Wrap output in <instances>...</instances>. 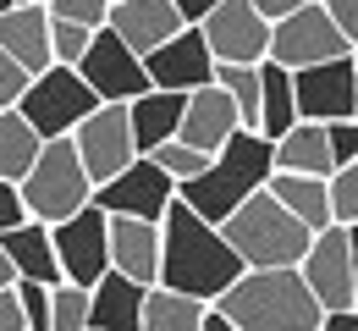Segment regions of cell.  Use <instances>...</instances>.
Segmentation results:
<instances>
[{"label":"cell","instance_id":"obj_47","mask_svg":"<svg viewBox=\"0 0 358 331\" xmlns=\"http://www.w3.org/2000/svg\"><path fill=\"white\" fill-rule=\"evenodd\" d=\"M11 6H17V0H0V11H11Z\"/></svg>","mask_w":358,"mask_h":331},{"label":"cell","instance_id":"obj_20","mask_svg":"<svg viewBox=\"0 0 358 331\" xmlns=\"http://www.w3.org/2000/svg\"><path fill=\"white\" fill-rule=\"evenodd\" d=\"M0 45L11 50L28 72L55 66V45H50V6H11V11H0Z\"/></svg>","mask_w":358,"mask_h":331},{"label":"cell","instance_id":"obj_44","mask_svg":"<svg viewBox=\"0 0 358 331\" xmlns=\"http://www.w3.org/2000/svg\"><path fill=\"white\" fill-rule=\"evenodd\" d=\"M204 331H237V326H231V321H226L221 309H215V304H210V315H204Z\"/></svg>","mask_w":358,"mask_h":331},{"label":"cell","instance_id":"obj_28","mask_svg":"<svg viewBox=\"0 0 358 331\" xmlns=\"http://www.w3.org/2000/svg\"><path fill=\"white\" fill-rule=\"evenodd\" d=\"M215 83L231 94L237 116H243V127L259 133V66H231V61H221V66H215Z\"/></svg>","mask_w":358,"mask_h":331},{"label":"cell","instance_id":"obj_21","mask_svg":"<svg viewBox=\"0 0 358 331\" xmlns=\"http://www.w3.org/2000/svg\"><path fill=\"white\" fill-rule=\"evenodd\" d=\"M143 298H149L143 282L122 276V271H105L94 287L89 331H143Z\"/></svg>","mask_w":358,"mask_h":331},{"label":"cell","instance_id":"obj_33","mask_svg":"<svg viewBox=\"0 0 358 331\" xmlns=\"http://www.w3.org/2000/svg\"><path fill=\"white\" fill-rule=\"evenodd\" d=\"M55 22H83V28H105L110 22V0H45Z\"/></svg>","mask_w":358,"mask_h":331},{"label":"cell","instance_id":"obj_11","mask_svg":"<svg viewBox=\"0 0 358 331\" xmlns=\"http://www.w3.org/2000/svg\"><path fill=\"white\" fill-rule=\"evenodd\" d=\"M292 89H298V116L303 122H348V116H358V55L298 66Z\"/></svg>","mask_w":358,"mask_h":331},{"label":"cell","instance_id":"obj_32","mask_svg":"<svg viewBox=\"0 0 358 331\" xmlns=\"http://www.w3.org/2000/svg\"><path fill=\"white\" fill-rule=\"evenodd\" d=\"M331 210H336L342 227H358V160L331 171Z\"/></svg>","mask_w":358,"mask_h":331},{"label":"cell","instance_id":"obj_8","mask_svg":"<svg viewBox=\"0 0 358 331\" xmlns=\"http://www.w3.org/2000/svg\"><path fill=\"white\" fill-rule=\"evenodd\" d=\"M55 260H61V276L78 287H99V276L110 271V216L99 204H83L78 216L55 221Z\"/></svg>","mask_w":358,"mask_h":331},{"label":"cell","instance_id":"obj_14","mask_svg":"<svg viewBox=\"0 0 358 331\" xmlns=\"http://www.w3.org/2000/svg\"><path fill=\"white\" fill-rule=\"evenodd\" d=\"M78 72L89 78V89L99 99H122V105H133L138 94H149L155 83H149V66H143V55L133 45H122L110 28H99L94 34L89 55L78 61Z\"/></svg>","mask_w":358,"mask_h":331},{"label":"cell","instance_id":"obj_30","mask_svg":"<svg viewBox=\"0 0 358 331\" xmlns=\"http://www.w3.org/2000/svg\"><path fill=\"white\" fill-rule=\"evenodd\" d=\"M149 160H155L160 171H171L177 183H187V177H204V166H210L215 155H204V149H193V143L171 139V143H160V149H149Z\"/></svg>","mask_w":358,"mask_h":331},{"label":"cell","instance_id":"obj_37","mask_svg":"<svg viewBox=\"0 0 358 331\" xmlns=\"http://www.w3.org/2000/svg\"><path fill=\"white\" fill-rule=\"evenodd\" d=\"M17 221H28V204H22V188L0 177V232H11Z\"/></svg>","mask_w":358,"mask_h":331},{"label":"cell","instance_id":"obj_15","mask_svg":"<svg viewBox=\"0 0 358 331\" xmlns=\"http://www.w3.org/2000/svg\"><path fill=\"white\" fill-rule=\"evenodd\" d=\"M143 66H149V83L155 89H177V94H193V89H210L215 83V50L204 39V28H182L177 39H166L160 50H149L143 55Z\"/></svg>","mask_w":358,"mask_h":331},{"label":"cell","instance_id":"obj_29","mask_svg":"<svg viewBox=\"0 0 358 331\" xmlns=\"http://www.w3.org/2000/svg\"><path fill=\"white\" fill-rule=\"evenodd\" d=\"M89 309H94V287L61 282L50 298V331H89Z\"/></svg>","mask_w":358,"mask_h":331},{"label":"cell","instance_id":"obj_2","mask_svg":"<svg viewBox=\"0 0 358 331\" xmlns=\"http://www.w3.org/2000/svg\"><path fill=\"white\" fill-rule=\"evenodd\" d=\"M237 331H314L325 321L320 298L309 293L298 265H270V271H243L237 282L215 298Z\"/></svg>","mask_w":358,"mask_h":331},{"label":"cell","instance_id":"obj_17","mask_svg":"<svg viewBox=\"0 0 358 331\" xmlns=\"http://www.w3.org/2000/svg\"><path fill=\"white\" fill-rule=\"evenodd\" d=\"M122 45H133L138 55H149V50H160L166 39H177L182 28V11L177 0H110V22H105Z\"/></svg>","mask_w":358,"mask_h":331},{"label":"cell","instance_id":"obj_9","mask_svg":"<svg viewBox=\"0 0 358 331\" xmlns=\"http://www.w3.org/2000/svg\"><path fill=\"white\" fill-rule=\"evenodd\" d=\"M94 204L105 216H138V221H166V210L177 204V177L160 171L149 155H138L127 171H116L110 183L94 188Z\"/></svg>","mask_w":358,"mask_h":331},{"label":"cell","instance_id":"obj_35","mask_svg":"<svg viewBox=\"0 0 358 331\" xmlns=\"http://www.w3.org/2000/svg\"><path fill=\"white\" fill-rule=\"evenodd\" d=\"M28 78H34V72H28L11 50L0 45V105H17V99H22V89H28Z\"/></svg>","mask_w":358,"mask_h":331},{"label":"cell","instance_id":"obj_16","mask_svg":"<svg viewBox=\"0 0 358 331\" xmlns=\"http://www.w3.org/2000/svg\"><path fill=\"white\" fill-rule=\"evenodd\" d=\"M160 254H166L160 221L110 216V271H122V276H133L143 287H160Z\"/></svg>","mask_w":358,"mask_h":331},{"label":"cell","instance_id":"obj_25","mask_svg":"<svg viewBox=\"0 0 358 331\" xmlns=\"http://www.w3.org/2000/svg\"><path fill=\"white\" fill-rule=\"evenodd\" d=\"M275 171H303V177H331L336 155H331V133L325 122H298L292 133L275 139Z\"/></svg>","mask_w":358,"mask_h":331},{"label":"cell","instance_id":"obj_46","mask_svg":"<svg viewBox=\"0 0 358 331\" xmlns=\"http://www.w3.org/2000/svg\"><path fill=\"white\" fill-rule=\"evenodd\" d=\"M17 6H45V0H17Z\"/></svg>","mask_w":358,"mask_h":331},{"label":"cell","instance_id":"obj_7","mask_svg":"<svg viewBox=\"0 0 358 331\" xmlns=\"http://www.w3.org/2000/svg\"><path fill=\"white\" fill-rule=\"evenodd\" d=\"M336 55H353V39L336 28V17L325 11V0L298 6L292 17L270 22V61L281 66H320V61H336Z\"/></svg>","mask_w":358,"mask_h":331},{"label":"cell","instance_id":"obj_41","mask_svg":"<svg viewBox=\"0 0 358 331\" xmlns=\"http://www.w3.org/2000/svg\"><path fill=\"white\" fill-rule=\"evenodd\" d=\"M215 6H221V0H177L182 22H193V28H199V22H204V17H210V11H215Z\"/></svg>","mask_w":358,"mask_h":331},{"label":"cell","instance_id":"obj_34","mask_svg":"<svg viewBox=\"0 0 358 331\" xmlns=\"http://www.w3.org/2000/svg\"><path fill=\"white\" fill-rule=\"evenodd\" d=\"M50 298H55V287L17 276V304H22V315H28V331H50Z\"/></svg>","mask_w":358,"mask_h":331},{"label":"cell","instance_id":"obj_40","mask_svg":"<svg viewBox=\"0 0 358 331\" xmlns=\"http://www.w3.org/2000/svg\"><path fill=\"white\" fill-rule=\"evenodd\" d=\"M314 331H358V309H325V321Z\"/></svg>","mask_w":358,"mask_h":331},{"label":"cell","instance_id":"obj_38","mask_svg":"<svg viewBox=\"0 0 358 331\" xmlns=\"http://www.w3.org/2000/svg\"><path fill=\"white\" fill-rule=\"evenodd\" d=\"M325 11L336 17V28L353 39V50H358V0H325Z\"/></svg>","mask_w":358,"mask_h":331},{"label":"cell","instance_id":"obj_48","mask_svg":"<svg viewBox=\"0 0 358 331\" xmlns=\"http://www.w3.org/2000/svg\"><path fill=\"white\" fill-rule=\"evenodd\" d=\"M353 55H358V50H353Z\"/></svg>","mask_w":358,"mask_h":331},{"label":"cell","instance_id":"obj_4","mask_svg":"<svg viewBox=\"0 0 358 331\" xmlns=\"http://www.w3.org/2000/svg\"><path fill=\"white\" fill-rule=\"evenodd\" d=\"M221 232H226V243L243 254V265H248V271L303 265V254H309V243H314V232L270 188H259L248 204H237V210H231V221H221Z\"/></svg>","mask_w":358,"mask_h":331},{"label":"cell","instance_id":"obj_5","mask_svg":"<svg viewBox=\"0 0 358 331\" xmlns=\"http://www.w3.org/2000/svg\"><path fill=\"white\" fill-rule=\"evenodd\" d=\"M17 188H22L28 216L55 227V221L78 216L83 204H94V188H99V183L89 177V166H83V155H78V143H72V139H45L34 171H28Z\"/></svg>","mask_w":358,"mask_h":331},{"label":"cell","instance_id":"obj_22","mask_svg":"<svg viewBox=\"0 0 358 331\" xmlns=\"http://www.w3.org/2000/svg\"><path fill=\"white\" fill-rule=\"evenodd\" d=\"M127 111H133L138 155H149V149H160V143H171V139L182 133V111H187V94H177V89H149V94H138Z\"/></svg>","mask_w":358,"mask_h":331},{"label":"cell","instance_id":"obj_45","mask_svg":"<svg viewBox=\"0 0 358 331\" xmlns=\"http://www.w3.org/2000/svg\"><path fill=\"white\" fill-rule=\"evenodd\" d=\"M348 237H353V282H358V227H348Z\"/></svg>","mask_w":358,"mask_h":331},{"label":"cell","instance_id":"obj_12","mask_svg":"<svg viewBox=\"0 0 358 331\" xmlns=\"http://www.w3.org/2000/svg\"><path fill=\"white\" fill-rule=\"evenodd\" d=\"M303 282L309 293L320 298V309H358V282H353V237L348 227L336 221V227H325V232H314L309 254H303Z\"/></svg>","mask_w":358,"mask_h":331},{"label":"cell","instance_id":"obj_1","mask_svg":"<svg viewBox=\"0 0 358 331\" xmlns=\"http://www.w3.org/2000/svg\"><path fill=\"white\" fill-rule=\"evenodd\" d=\"M160 232H166L160 287H171V293H187V298H199V304H215L226 287L248 271V265H243V254L226 243L221 227H215V221H204V216H199L193 204H182V199L166 210Z\"/></svg>","mask_w":358,"mask_h":331},{"label":"cell","instance_id":"obj_23","mask_svg":"<svg viewBox=\"0 0 358 331\" xmlns=\"http://www.w3.org/2000/svg\"><path fill=\"white\" fill-rule=\"evenodd\" d=\"M309 232H325V227H336V210H331V177H303V171H275L265 183Z\"/></svg>","mask_w":358,"mask_h":331},{"label":"cell","instance_id":"obj_18","mask_svg":"<svg viewBox=\"0 0 358 331\" xmlns=\"http://www.w3.org/2000/svg\"><path fill=\"white\" fill-rule=\"evenodd\" d=\"M231 133H243V116H237V105L226 94L221 83H210V89H193L187 94V111H182V143H193V149H204V155H215Z\"/></svg>","mask_w":358,"mask_h":331},{"label":"cell","instance_id":"obj_27","mask_svg":"<svg viewBox=\"0 0 358 331\" xmlns=\"http://www.w3.org/2000/svg\"><path fill=\"white\" fill-rule=\"evenodd\" d=\"M204 315H210V304L171 293V287H149V298H143V331H204Z\"/></svg>","mask_w":358,"mask_h":331},{"label":"cell","instance_id":"obj_43","mask_svg":"<svg viewBox=\"0 0 358 331\" xmlns=\"http://www.w3.org/2000/svg\"><path fill=\"white\" fill-rule=\"evenodd\" d=\"M6 287H17V265H11V254L0 248V293H6Z\"/></svg>","mask_w":358,"mask_h":331},{"label":"cell","instance_id":"obj_36","mask_svg":"<svg viewBox=\"0 0 358 331\" xmlns=\"http://www.w3.org/2000/svg\"><path fill=\"white\" fill-rule=\"evenodd\" d=\"M325 133H331V155H336V166L358 160V116H348V122H325Z\"/></svg>","mask_w":358,"mask_h":331},{"label":"cell","instance_id":"obj_10","mask_svg":"<svg viewBox=\"0 0 358 331\" xmlns=\"http://www.w3.org/2000/svg\"><path fill=\"white\" fill-rule=\"evenodd\" d=\"M78 143V155H83V166H89L94 183H110L116 171H127L138 160V139H133V111L122 105V99H105L99 111H94L89 122L72 133Z\"/></svg>","mask_w":358,"mask_h":331},{"label":"cell","instance_id":"obj_3","mask_svg":"<svg viewBox=\"0 0 358 331\" xmlns=\"http://www.w3.org/2000/svg\"><path fill=\"white\" fill-rule=\"evenodd\" d=\"M270 177H275V143L265 133H254V127H243V133H231V139L215 149V160L204 166V177H187L177 183V199L182 204H193L204 221H231V210L237 204H248L254 193L265 188Z\"/></svg>","mask_w":358,"mask_h":331},{"label":"cell","instance_id":"obj_19","mask_svg":"<svg viewBox=\"0 0 358 331\" xmlns=\"http://www.w3.org/2000/svg\"><path fill=\"white\" fill-rule=\"evenodd\" d=\"M0 248L11 254V265H17V276H28V282H45V287H61V260H55V232H50V221H17L11 232H0Z\"/></svg>","mask_w":358,"mask_h":331},{"label":"cell","instance_id":"obj_6","mask_svg":"<svg viewBox=\"0 0 358 331\" xmlns=\"http://www.w3.org/2000/svg\"><path fill=\"white\" fill-rule=\"evenodd\" d=\"M99 105H105V99L89 89V78H83L78 66H61V61L45 66V72H34L28 89H22V99H17V111L34 122L39 139H72Z\"/></svg>","mask_w":358,"mask_h":331},{"label":"cell","instance_id":"obj_26","mask_svg":"<svg viewBox=\"0 0 358 331\" xmlns=\"http://www.w3.org/2000/svg\"><path fill=\"white\" fill-rule=\"evenodd\" d=\"M39 149H45V139L34 133V122L17 105H0V177L22 183L34 171V160H39Z\"/></svg>","mask_w":358,"mask_h":331},{"label":"cell","instance_id":"obj_31","mask_svg":"<svg viewBox=\"0 0 358 331\" xmlns=\"http://www.w3.org/2000/svg\"><path fill=\"white\" fill-rule=\"evenodd\" d=\"M94 34H99V28H83V22H55V17H50V45H55V61H61V66H78V61L89 55Z\"/></svg>","mask_w":358,"mask_h":331},{"label":"cell","instance_id":"obj_13","mask_svg":"<svg viewBox=\"0 0 358 331\" xmlns=\"http://www.w3.org/2000/svg\"><path fill=\"white\" fill-rule=\"evenodd\" d=\"M199 28H204L210 50H215V61L259 66V61L270 55V17L254 6V0H221Z\"/></svg>","mask_w":358,"mask_h":331},{"label":"cell","instance_id":"obj_24","mask_svg":"<svg viewBox=\"0 0 358 331\" xmlns=\"http://www.w3.org/2000/svg\"><path fill=\"white\" fill-rule=\"evenodd\" d=\"M303 116H298V89H292V66H281V61H259V133L270 143L281 139V133H292Z\"/></svg>","mask_w":358,"mask_h":331},{"label":"cell","instance_id":"obj_39","mask_svg":"<svg viewBox=\"0 0 358 331\" xmlns=\"http://www.w3.org/2000/svg\"><path fill=\"white\" fill-rule=\"evenodd\" d=\"M0 331H28V315H22V304H17V287L0 293Z\"/></svg>","mask_w":358,"mask_h":331},{"label":"cell","instance_id":"obj_42","mask_svg":"<svg viewBox=\"0 0 358 331\" xmlns=\"http://www.w3.org/2000/svg\"><path fill=\"white\" fill-rule=\"evenodd\" d=\"M254 6L265 11L270 22H281V17H292V11H298V6H309V0H254Z\"/></svg>","mask_w":358,"mask_h":331}]
</instances>
